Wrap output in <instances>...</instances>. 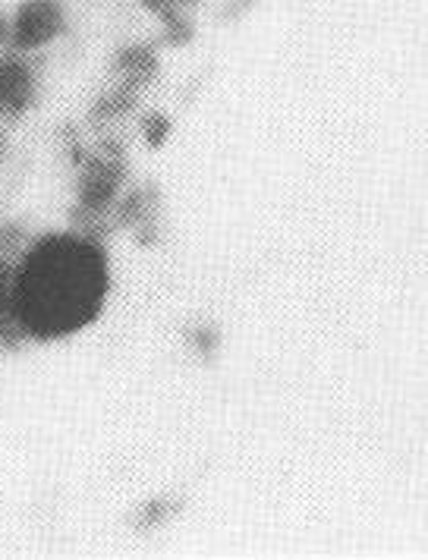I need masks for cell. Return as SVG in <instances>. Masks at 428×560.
I'll use <instances>...</instances> for the list:
<instances>
[{
  "instance_id": "1",
  "label": "cell",
  "mask_w": 428,
  "mask_h": 560,
  "mask_svg": "<svg viewBox=\"0 0 428 560\" xmlns=\"http://www.w3.org/2000/svg\"><path fill=\"white\" fill-rule=\"evenodd\" d=\"M111 287L95 236L50 233L16 265V315L25 337L57 340L99 318Z\"/></svg>"
},
{
  "instance_id": "2",
  "label": "cell",
  "mask_w": 428,
  "mask_h": 560,
  "mask_svg": "<svg viewBox=\"0 0 428 560\" xmlns=\"http://www.w3.org/2000/svg\"><path fill=\"white\" fill-rule=\"evenodd\" d=\"M124 179L126 167L124 161H120V154L107 152L104 158H89L82 164V174H79V183H76L79 208L73 211V218L76 224H89V230H85L89 236H95V240L101 236L99 221L107 214V208L114 205Z\"/></svg>"
},
{
  "instance_id": "3",
  "label": "cell",
  "mask_w": 428,
  "mask_h": 560,
  "mask_svg": "<svg viewBox=\"0 0 428 560\" xmlns=\"http://www.w3.org/2000/svg\"><path fill=\"white\" fill-rule=\"evenodd\" d=\"M10 48L23 54L45 51L67 32V10L60 0H23L10 13Z\"/></svg>"
},
{
  "instance_id": "4",
  "label": "cell",
  "mask_w": 428,
  "mask_h": 560,
  "mask_svg": "<svg viewBox=\"0 0 428 560\" xmlns=\"http://www.w3.org/2000/svg\"><path fill=\"white\" fill-rule=\"evenodd\" d=\"M35 92H38V73L28 54L13 48L0 51V114L20 117L35 102Z\"/></svg>"
},
{
  "instance_id": "5",
  "label": "cell",
  "mask_w": 428,
  "mask_h": 560,
  "mask_svg": "<svg viewBox=\"0 0 428 560\" xmlns=\"http://www.w3.org/2000/svg\"><path fill=\"white\" fill-rule=\"evenodd\" d=\"M111 70L117 73V79L124 85L142 89V85H149L151 79L158 77V54H154L151 45H126V48L114 54Z\"/></svg>"
},
{
  "instance_id": "6",
  "label": "cell",
  "mask_w": 428,
  "mask_h": 560,
  "mask_svg": "<svg viewBox=\"0 0 428 560\" xmlns=\"http://www.w3.org/2000/svg\"><path fill=\"white\" fill-rule=\"evenodd\" d=\"M20 337H25V331L16 315V265L13 258L0 255V340L16 347Z\"/></svg>"
},
{
  "instance_id": "7",
  "label": "cell",
  "mask_w": 428,
  "mask_h": 560,
  "mask_svg": "<svg viewBox=\"0 0 428 560\" xmlns=\"http://www.w3.org/2000/svg\"><path fill=\"white\" fill-rule=\"evenodd\" d=\"M136 98H139V89L120 82L117 89H111V92L92 107V124H107V120H114V117H124L126 110L136 107Z\"/></svg>"
},
{
  "instance_id": "8",
  "label": "cell",
  "mask_w": 428,
  "mask_h": 560,
  "mask_svg": "<svg viewBox=\"0 0 428 560\" xmlns=\"http://www.w3.org/2000/svg\"><path fill=\"white\" fill-rule=\"evenodd\" d=\"M154 202V189H136V192H129L124 202L117 205V211H114V224L117 228H126V224H142L146 218H149V205Z\"/></svg>"
},
{
  "instance_id": "9",
  "label": "cell",
  "mask_w": 428,
  "mask_h": 560,
  "mask_svg": "<svg viewBox=\"0 0 428 560\" xmlns=\"http://www.w3.org/2000/svg\"><path fill=\"white\" fill-rule=\"evenodd\" d=\"M167 132H171V124H167V117H161V114H151L149 120H146V139H149V145H161L164 139H167Z\"/></svg>"
},
{
  "instance_id": "10",
  "label": "cell",
  "mask_w": 428,
  "mask_h": 560,
  "mask_svg": "<svg viewBox=\"0 0 428 560\" xmlns=\"http://www.w3.org/2000/svg\"><path fill=\"white\" fill-rule=\"evenodd\" d=\"M174 504L171 501H154L149 508L142 510V526H151V523H161V520H167L171 513H174Z\"/></svg>"
},
{
  "instance_id": "11",
  "label": "cell",
  "mask_w": 428,
  "mask_h": 560,
  "mask_svg": "<svg viewBox=\"0 0 428 560\" xmlns=\"http://www.w3.org/2000/svg\"><path fill=\"white\" fill-rule=\"evenodd\" d=\"M193 340H196V347H199L201 353H211L218 347V334L215 331H193Z\"/></svg>"
},
{
  "instance_id": "12",
  "label": "cell",
  "mask_w": 428,
  "mask_h": 560,
  "mask_svg": "<svg viewBox=\"0 0 428 560\" xmlns=\"http://www.w3.org/2000/svg\"><path fill=\"white\" fill-rule=\"evenodd\" d=\"M10 28H13V23H10V13H0V51H3V48H10Z\"/></svg>"
},
{
  "instance_id": "13",
  "label": "cell",
  "mask_w": 428,
  "mask_h": 560,
  "mask_svg": "<svg viewBox=\"0 0 428 560\" xmlns=\"http://www.w3.org/2000/svg\"><path fill=\"white\" fill-rule=\"evenodd\" d=\"M174 3H180V7H186V3H196V0H174Z\"/></svg>"
}]
</instances>
